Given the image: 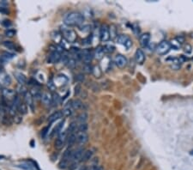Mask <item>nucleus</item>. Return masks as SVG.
I'll use <instances>...</instances> for the list:
<instances>
[{
  "mask_svg": "<svg viewBox=\"0 0 193 170\" xmlns=\"http://www.w3.org/2000/svg\"><path fill=\"white\" fill-rule=\"evenodd\" d=\"M117 42H118L119 44L125 46L127 48H130V47L132 46V41L130 40V38H129L127 35H125V34L119 35V36L117 38Z\"/></svg>",
  "mask_w": 193,
  "mask_h": 170,
  "instance_id": "nucleus-6",
  "label": "nucleus"
},
{
  "mask_svg": "<svg viewBox=\"0 0 193 170\" xmlns=\"http://www.w3.org/2000/svg\"><path fill=\"white\" fill-rule=\"evenodd\" d=\"M73 107H72L71 101V102H68L67 105L65 106L64 107V110H63V114L65 117H68V116H71L73 113Z\"/></svg>",
  "mask_w": 193,
  "mask_h": 170,
  "instance_id": "nucleus-20",
  "label": "nucleus"
},
{
  "mask_svg": "<svg viewBox=\"0 0 193 170\" xmlns=\"http://www.w3.org/2000/svg\"><path fill=\"white\" fill-rule=\"evenodd\" d=\"M79 170H88L86 167H83V168H81Z\"/></svg>",
  "mask_w": 193,
  "mask_h": 170,
  "instance_id": "nucleus-51",
  "label": "nucleus"
},
{
  "mask_svg": "<svg viewBox=\"0 0 193 170\" xmlns=\"http://www.w3.org/2000/svg\"><path fill=\"white\" fill-rule=\"evenodd\" d=\"M48 130H49V127H45L44 129H43V131H42V132H41V134H42V137H45V136L47 134Z\"/></svg>",
  "mask_w": 193,
  "mask_h": 170,
  "instance_id": "nucleus-48",
  "label": "nucleus"
},
{
  "mask_svg": "<svg viewBox=\"0 0 193 170\" xmlns=\"http://www.w3.org/2000/svg\"><path fill=\"white\" fill-rule=\"evenodd\" d=\"M60 59L61 54L59 53V52L57 51V50H54V51H52L49 54V56H48L47 62H48L49 64H56V63L59 62Z\"/></svg>",
  "mask_w": 193,
  "mask_h": 170,
  "instance_id": "nucleus-7",
  "label": "nucleus"
},
{
  "mask_svg": "<svg viewBox=\"0 0 193 170\" xmlns=\"http://www.w3.org/2000/svg\"><path fill=\"white\" fill-rule=\"evenodd\" d=\"M81 91V86L79 84H77V86L75 87V95H78L79 93Z\"/></svg>",
  "mask_w": 193,
  "mask_h": 170,
  "instance_id": "nucleus-47",
  "label": "nucleus"
},
{
  "mask_svg": "<svg viewBox=\"0 0 193 170\" xmlns=\"http://www.w3.org/2000/svg\"><path fill=\"white\" fill-rule=\"evenodd\" d=\"M2 82L5 85H10L11 83V77L9 75H7V74H4L3 77H2Z\"/></svg>",
  "mask_w": 193,
  "mask_h": 170,
  "instance_id": "nucleus-28",
  "label": "nucleus"
},
{
  "mask_svg": "<svg viewBox=\"0 0 193 170\" xmlns=\"http://www.w3.org/2000/svg\"><path fill=\"white\" fill-rule=\"evenodd\" d=\"M67 134H68V132H67V130H66V131H61V132H59V136H58V138L65 142V139H66V137H67Z\"/></svg>",
  "mask_w": 193,
  "mask_h": 170,
  "instance_id": "nucleus-33",
  "label": "nucleus"
},
{
  "mask_svg": "<svg viewBox=\"0 0 193 170\" xmlns=\"http://www.w3.org/2000/svg\"><path fill=\"white\" fill-rule=\"evenodd\" d=\"M77 122H71V124H70V126H68V129H67V132H68V134H75V132L77 131Z\"/></svg>",
  "mask_w": 193,
  "mask_h": 170,
  "instance_id": "nucleus-23",
  "label": "nucleus"
},
{
  "mask_svg": "<svg viewBox=\"0 0 193 170\" xmlns=\"http://www.w3.org/2000/svg\"><path fill=\"white\" fill-rule=\"evenodd\" d=\"M4 158H5V156H2V155H0V160L4 159Z\"/></svg>",
  "mask_w": 193,
  "mask_h": 170,
  "instance_id": "nucleus-52",
  "label": "nucleus"
},
{
  "mask_svg": "<svg viewBox=\"0 0 193 170\" xmlns=\"http://www.w3.org/2000/svg\"><path fill=\"white\" fill-rule=\"evenodd\" d=\"M24 99H25V102H26V105L28 106L32 110H33V97L32 96V95L30 92H27L24 95Z\"/></svg>",
  "mask_w": 193,
  "mask_h": 170,
  "instance_id": "nucleus-19",
  "label": "nucleus"
},
{
  "mask_svg": "<svg viewBox=\"0 0 193 170\" xmlns=\"http://www.w3.org/2000/svg\"><path fill=\"white\" fill-rule=\"evenodd\" d=\"M18 111L22 114H25L28 111V108H27V105L24 104V103H20L19 107H18Z\"/></svg>",
  "mask_w": 193,
  "mask_h": 170,
  "instance_id": "nucleus-31",
  "label": "nucleus"
},
{
  "mask_svg": "<svg viewBox=\"0 0 193 170\" xmlns=\"http://www.w3.org/2000/svg\"><path fill=\"white\" fill-rule=\"evenodd\" d=\"M100 40L102 42H106L109 39H110V31H109V27L104 24L100 27Z\"/></svg>",
  "mask_w": 193,
  "mask_h": 170,
  "instance_id": "nucleus-4",
  "label": "nucleus"
},
{
  "mask_svg": "<svg viewBox=\"0 0 193 170\" xmlns=\"http://www.w3.org/2000/svg\"><path fill=\"white\" fill-rule=\"evenodd\" d=\"M72 153H73V150H72L71 148H68L67 149H65V151L64 152V155H63V157H62V160L64 161H66V162H71V158Z\"/></svg>",
  "mask_w": 193,
  "mask_h": 170,
  "instance_id": "nucleus-22",
  "label": "nucleus"
},
{
  "mask_svg": "<svg viewBox=\"0 0 193 170\" xmlns=\"http://www.w3.org/2000/svg\"><path fill=\"white\" fill-rule=\"evenodd\" d=\"M88 141V135L87 132H78L77 135V142L78 144L83 145Z\"/></svg>",
  "mask_w": 193,
  "mask_h": 170,
  "instance_id": "nucleus-9",
  "label": "nucleus"
},
{
  "mask_svg": "<svg viewBox=\"0 0 193 170\" xmlns=\"http://www.w3.org/2000/svg\"><path fill=\"white\" fill-rule=\"evenodd\" d=\"M16 79L17 80V82H19L21 85H23L27 82V77L24 74H22V72H15L14 73Z\"/></svg>",
  "mask_w": 193,
  "mask_h": 170,
  "instance_id": "nucleus-18",
  "label": "nucleus"
},
{
  "mask_svg": "<svg viewBox=\"0 0 193 170\" xmlns=\"http://www.w3.org/2000/svg\"><path fill=\"white\" fill-rule=\"evenodd\" d=\"M0 12L1 13H7L8 12V11H7V9L6 8H4V7H0Z\"/></svg>",
  "mask_w": 193,
  "mask_h": 170,
  "instance_id": "nucleus-49",
  "label": "nucleus"
},
{
  "mask_svg": "<svg viewBox=\"0 0 193 170\" xmlns=\"http://www.w3.org/2000/svg\"><path fill=\"white\" fill-rule=\"evenodd\" d=\"M84 22V17L79 12H70L64 18V22L66 25L67 27L70 26H79L81 24H83Z\"/></svg>",
  "mask_w": 193,
  "mask_h": 170,
  "instance_id": "nucleus-1",
  "label": "nucleus"
},
{
  "mask_svg": "<svg viewBox=\"0 0 193 170\" xmlns=\"http://www.w3.org/2000/svg\"><path fill=\"white\" fill-rule=\"evenodd\" d=\"M31 95H32V96H33V97H34V98H36V99L41 98V95H42L40 94V90L36 89V88H33V91L31 92Z\"/></svg>",
  "mask_w": 193,
  "mask_h": 170,
  "instance_id": "nucleus-35",
  "label": "nucleus"
},
{
  "mask_svg": "<svg viewBox=\"0 0 193 170\" xmlns=\"http://www.w3.org/2000/svg\"><path fill=\"white\" fill-rule=\"evenodd\" d=\"M105 48L103 47H98L96 49L94 50V58L96 59H101L103 57H104V54H105Z\"/></svg>",
  "mask_w": 193,
  "mask_h": 170,
  "instance_id": "nucleus-15",
  "label": "nucleus"
},
{
  "mask_svg": "<svg viewBox=\"0 0 193 170\" xmlns=\"http://www.w3.org/2000/svg\"><path fill=\"white\" fill-rule=\"evenodd\" d=\"M93 155H94V152H93L91 149L85 150V151H84V153H83V157H82L81 162H88L89 160L92 159V157H93Z\"/></svg>",
  "mask_w": 193,
  "mask_h": 170,
  "instance_id": "nucleus-21",
  "label": "nucleus"
},
{
  "mask_svg": "<svg viewBox=\"0 0 193 170\" xmlns=\"http://www.w3.org/2000/svg\"><path fill=\"white\" fill-rule=\"evenodd\" d=\"M93 69L94 67H92L90 65H85L83 67V72H85L86 73H91L93 72Z\"/></svg>",
  "mask_w": 193,
  "mask_h": 170,
  "instance_id": "nucleus-39",
  "label": "nucleus"
},
{
  "mask_svg": "<svg viewBox=\"0 0 193 170\" xmlns=\"http://www.w3.org/2000/svg\"><path fill=\"white\" fill-rule=\"evenodd\" d=\"M77 81L78 82H83L84 81V75H83V74H78L77 77Z\"/></svg>",
  "mask_w": 193,
  "mask_h": 170,
  "instance_id": "nucleus-45",
  "label": "nucleus"
},
{
  "mask_svg": "<svg viewBox=\"0 0 193 170\" xmlns=\"http://www.w3.org/2000/svg\"><path fill=\"white\" fill-rule=\"evenodd\" d=\"M88 130V125L87 123H83V124H79L77 127V131L78 132H86Z\"/></svg>",
  "mask_w": 193,
  "mask_h": 170,
  "instance_id": "nucleus-29",
  "label": "nucleus"
},
{
  "mask_svg": "<svg viewBox=\"0 0 193 170\" xmlns=\"http://www.w3.org/2000/svg\"><path fill=\"white\" fill-rule=\"evenodd\" d=\"M15 57H16L15 53H10V52H4L2 53V55L0 56V59L4 61V62H7V61L11 60Z\"/></svg>",
  "mask_w": 193,
  "mask_h": 170,
  "instance_id": "nucleus-17",
  "label": "nucleus"
},
{
  "mask_svg": "<svg viewBox=\"0 0 193 170\" xmlns=\"http://www.w3.org/2000/svg\"><path fill=\"white\" fill-rule=\"evenodd\" d=\"M64 143H65L64 141H62V140H60V139L57 138V139H56L55 143H54V146H55V148L57 149H59H59H61L64 147Z\"/></svg>",
  "mask_w": 193,
  "mask_h": 170,
  "instance_id": "nucleus-32",
  "label": "nucleus"
},
{
  "mask_svg": "<svg viewBox=\"0 0 193 170\" xmlns=\"http://www.w3.org/2000/svg\"><path fill=\"white\" fill-rule=\"evenodd\" d=\"M17 167L24 170H33V166H32V165L28 164V163H27V162H24V163H22V164L17 165Z\"/></svg>",
  "mask_w": 193,
  "mask_h": 170,
  "instance_id": "nucleus-30",
  "label": "nucleus"
},
{
  "mask_svg": "<svg viewBox=\"0 0 193 170\" xmlns=\"http://www.w3.org/2000/svg\"><path fill=\"white\" fill-rule=\"evenodd\" d=\"M91 170H101V169H100V166H98V165H94V166H93V167L91 168Z\"/></svg>",
  "mask_w": 193,
  "mask_h": 170,
  "instance_id": "nucleus-50",
  "label": "nucleus"
},
{
  "mask_svg": "<svg viewBox=\"0 0 193 170\" xmlns=\"http://www.w3.org/2000/svg\"><path fill=\"white\" fill-rule=\"evenodd\" d=\"M104 48H105V52H107V53H112L115 49L114 46H112V45H107Z\"/></svg>",
  "mask_w": 193,
  "mask_h": 170,
  "instance_id": "nucleus-43",
  "label": "nucleus"
},
{
  "mask_svg": "<svg viewBox=\"0 0 193 170\" xmlns=\"http://www.w3.org/2000/svg\"><path fill=\"white\" fill-rule=\"evenodd\" d=\"M109 31H110V37L111 38H115L116 37V28L115 26L112 25L111 27H109Z\"/></svg>",
  "mask_w": 193,
  "mask_h": 170,
  "instance_id": "nucleus-38",
  "label": "nucleus"
},
{
  "mask_svg": "<svg viewBox=\"0 0 193 170\" xmlns=\"http://www.w3.org/2000/svg\"><path fill=\"white\" fill-rule=\"evenodd\" d=\"M63 116H64V114H63V112H61V111H57V112H54L52 114H51V115L49 116V118H48V122H49V123H52V122H54V121L58 120L61 119Z\"/></svg>",
  "mask_w": 193,
  "mask_h": 170,
  "instance_id": "nucleus-16",
  "label": "nucleus"
},
{
  "mask_svg": "<svg viewBox=\"0 0 193 170\" xmlns=\"http://www.w3.org/2000/svg\"><path fill=\"white\" fill-rule=\"evenodd\" d=\"M93 57H94V53L90 51H84L83 53V56H82V59H83V62L85 65H90L91 61L93 59Z\"/></svg>",
  "mask_w": 193,
  "mask_h": 170,
  "instance_id": "nucleus-11",
  "label": "nucleus"
},
{
  "mask_svg": "<svg viewBox=\"0 0 193 170\" xmlns=\"http://www.w3.org/2000/svg\"><path fill=\"white\" fill-rule=\"evenodd\" d=\"M61 30H62L63 35H64L65 39L66 40V41H68L69 43H73L76 41L77 34L73 29L68 27H62Z\"/></svg>",
  "mask_w": 193,
  "mask_h": 170,
  "instance_id": "nucleus-2",
  "label": "nucleus"
},
{
  "mask_svg": "<svg viewBox=\"0 0 193 170\" xmlns=\"http://www.w3.org/2000/svg\"><path fill=\"white\" fill-rule=\"evenodd\" d=\"M2 24H3V26H5V27H11L12 23H11V21H9V20H5V21H4V22H2Z\"/></svg>",
  "mask_w": 193,
  "mask_h": 170,
  "instance_id": "nucleus-46",
  "label": "nucleus"
},
{
  "mask_svg": "<svg viewBox=\"0 0 193 170\" xmlns=\"http://www.w3.org/2000/svg\"><path fill=\"white\" fill-rule=\"evenodd\" d=\"M171 49V44L167 40H163L156 47V52L160 55L166 54Z\"/></svg>",
  "mask_w": 193,
  "mask_h": 170,
  "instance_id": "nucleus-3",
  "label": "nucleus"
},
{
  "mask_svg": "<svg viewBox=\"0 0 193 170\" xmlns=\"http://www.w3.org/2000/svg\"><path fill=\"white\" fill-rule=\"evenodd\" d=\"M4 46L6 48L10 50H15V45L12 41H10V40H6L4 42Z\"/></svg>",
  "mask_w": 193,
  "mask_h": 170,
  "instance_id": "nucleus-34",
  "label": "nucleus"
},
{
  "mask_svg": "<svg viewBox=\"0 0 193 170\" xmlns=\"http://www.w3.org/2000/svg\"><path fill=\"white\" fill-rule=\"evenodd\" d=\"M71 104H72V107H73V109L74 110L80 109V108L82 107V106H83L82 101H81L79 99H76V100L72 101Z\"/></svg>",
  "mask_w": 193,
  "mask_h": 170,
  "instance_id": "nucleus-26",
  "label": "nucleus"
},
{
  "mask_svg": "<svg viewBox=\"0 0 193 170\" xmlns=\"http://www.w3.org/2000/svg\"><path fill=\"white\" fill-rule=\"evenodd\" d=\"M3 96L4 98L7 99L8 101H10L11 102H12L14 101V99L16 98V93L14 90L12 89H7V88H5L3 90Z\"/></svg>",
  "mask_w": 193,
  "mask_h": 170,
  "instance_id": "nucleus-10",
  "label": "nucleus"
},
{
  "mask_svg": "<svg viewBox=\"0 0 193 170\" xmlns=\"http://www.w3.org/2000/svg\"><path fill=\"white\" fill-rule=\"evenodd\" d=\"M84 151L85 150L83 149V148H78L76 150H74L72 153L71 158V163H78L79 162H81Z\"/></svg>",
  "mask_w": 193,
  "mask_h": 170,
  "instance_id": "nucleus-5",
  "label": "nucleus"
},
{
  "mask_svg": "<svg viewBox=\"0 0 193 170\" xmlns=\"http://www.w3.org/2000/svg\"><path fill=\"white\" fill-rule=\"evenodd\" d=\"M52 40L55 41L56 43H61V41H62V35H61V34H59L58 31H54L53 33L52 34Z\"/></svg>",
  "mask_w": 193,
  "mask_h": 170,
  "instance_id": "nucleus-24",
  "label": "nucleus"
},
{
  "mask_svg": "<svg viewBox=\"0 0 193 170\" xmlns=\"http://www.w3.org/2000/svg\"><path fill=\"white\" fill-rule=\"evenodd\" d=\"M76 142H77V135L76 134H71L67 138V143H68L69 147L73 146V144Z\"/></svg>",
  "mask_w": 193,
  "mask_h": 170,
  "instance_id": "nucleus-25",
  "label": "nucleus"
},
{
  "mask_svg": "<svg viewBox=\"0 0 193 170\" xmlns=\"http://www.w3.org/2000/svg\"><path fill=\"white\" fill-rule=\"evenodd\" d=\"M17 90H18V92L20 94H22V95H25V94L27 93L28 91H27V89H26V88L23 86V85H19V87H18V88H17Z\"/></svg>",
  "mask_w": 193,
  "mask_h": 170,
  "instance_id": "nucleus-41",
  "label": "nucleus"
},
{
  "mask_svg": "<svg viewBox=\"0 0 193 170\" xmlns=\"http://www.w3.org/2000/svg\"><path fill=\"white\" fill-rule=\"evenodd\" d=\"M114 63L119 68H124L127 65V59L121 54H118L114 59Z\"/></svg>",
  "mask_w": 193,
  "mask_h": 170,
  "instance_id": "nucleus-8",
  "label": "nucleus"
},
{
  "mask_svg": "<svg viewBox=\"0 0 193 170\" xmlns=\"http://www.w3.org/2000/svg\"><path fill=\"white\" fill-rule=\"evenodd\" d=\"M64 123H65V121H61L60 123H59L58 126H56V128L54 129V131H53V133H57V134H59V133L62 131V128H63V126H64Z\"/></svg>",
  "mask_w": 193,
  "mask_h": 170,
  "instance_id": "nucleus-37",
  "label": "nucleus"
},
{
  "mask_svg": "<svg viewBox=\"0 0 193 170\" xmlns=\"http://www.w3.org/2000/svg\"><path fill=\"white\" fill-rule=\"evenodd\" d=\"M150 40V34L149 33L143 34L140 37V44L143 47H147Z\"/></svg>",
  "mask_w": 193,
  "mask_h": 170,
  "instance_id": "nucleus-14",
  "label": "nucleus"
},
{
  "mask_svg": "<svg viewBox=\"0 0 193 170\" xmlns=\"http://www.w3.org/2000/svg\"><path fill=\"white\" fill-rule=\"evenodd\" d=\"M41 101L43 104L46 106H49L52 103V95L50 92H44L41 95Z\"/></svg>",
  "mask_w": 193,
  "mask_h": 170,
  "instance_id": "nucleus-13",
  "label": "nucleus"
},
{
  "mask_svg": "<svg viewBox=\"0 0 193 170\" xmlns=\"http://www.w3.org/2000/svg\"><path fill=\"white\" fill-rule=\"evenodd\" d=\"M135 59L137 63H138L139 65H143L145 61V53H144V51L142 49H137L135 53Z\"/></svg>",
  "mask_w": 193,
  "mask_h": 170,
  "instance_id": "nucleus-12",
  "label": "nucleus"
},
{
  "mask_svg": "<svg viewBox=\"0 0 193 170\" xmlns=\"http://www.w3.org/2000/svg\"><path fill=\"white\" fill-rule=\"evenodd\" d=\"M67 66H68V67L70 69H74L76 67V66H77V62H76V60L74 59H70L69 61H68V63H67Z\"/></svg>",
  "mask_w": 193,
  "mask_h": 170,
  "instance_id": "nucleus-36",
  "label": "nucleus"
},
{
  "mask_svg": "<svg viewBox=\"0 0 193 170\" xmlns=\"http://www.w3.org/2000/svg\"><path fill=\"white\" fill-rule=\"evenodd\" d=\"M47 86H48V88H49L50 90H54V89L56 88L55 82H53L52 80H49V81H48Z\"/></svg>",
  "mask_w": 193,
  "mask_h": 170,
  "instance_id": "nucleus-44",
  "label": "nucleus"
},
{
  "mask_svg": "<svg viewBox=\"0 0 193 170\" xmlns=\"http://www.w3.org/2000/svg\"><path fill=\"white\" fill-rule=\"evenodd\" d=\"M59 100H60V97L59 96L58 94H54L52 95V103H56V105H58L59 103Z\"/></svg>",
  "mask_w": 193,
  "mask_h": 170,
  "instance_id": "nucleus-42",
  "label": "nucleus"
},
{
  "mask_svg": "<svg viewBox=\"0 0 193 170\" xmlns=\"http://www.w3.org/2000/svg\"><path fill=\"white\" fill-rule=\"evenodd\" d=\"M16 34V30L14 29H8L5 31V35L7 37H13Z\"/></svg>",
  "mask_w": 193,
  "mask_h": 170,
  "instance_id": "nucleus-40",
  "label": "nucleus"
},
{
  "mask_svg": "<svg viewBox=\"0 0 193 170\" xmlns=\"http://www.w3.org/2000/svg\"><path fill=\"white\" fill-rule=\"evenodd\" d=\"M87 120H88V114H87L86 112H83V113H82L80 115L78 116V118H77V121H78L80 124L86 123Z\"/></svg>",
  "mask_w": 193,
  "mask_h": 170,
  "instance_id": "nucleus-27",
  "label": "nucleus"
}]
</instances>
